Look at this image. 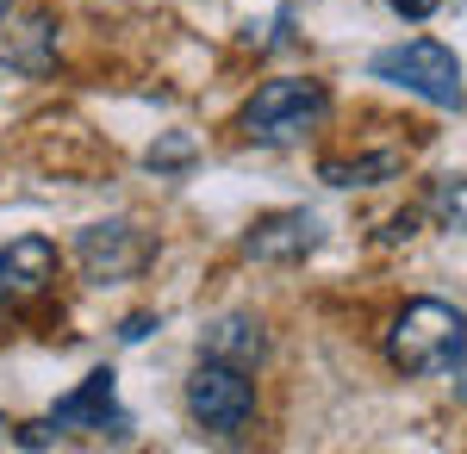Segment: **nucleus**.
Masks as SVG:
<instances>
[{
  "label": "nucleus",
  "mask_w": 467,
  "mask_h": 454,
  "mask_svg": "<svg viewBox=\"0 0 467 454\" xmlns=\"http://www.w3.org/2000/svg\"><path fill=\"white\" fill-rule=\"evenodd\" d=\"M380 349H387V361H393L399 374L442 380V374H455V361L467 355V317L449 299H411V305L393 312Z\"/></svg>",
  "instance_id": "nucleus-1"
},
{
  "label": "nucleus",
  "mask_w": 467,
  "mask_h": 454,
  "mask_svg": "<svg viewBox=\"0 0 467 454\" xmlns=\"http://www.w3.org/2000/svg\"><path fill=\"white\" fill-rule=\"evenodd\" d=\"M324 119H330V88L324 81H312V75H275V81H262L244 100L237 131L255 150H293L312 131H324Z\"/></svg>",
  "instance_id": "nucleus-2"
},
{
  "label": "nucleus",
  "mask_w": 467,
  "mask_h": 454,
  "mask_svg": "<svg viewBox=\"0 0 467 454\" xmlns=\"http://www.w3.org/2000/svg\"><path fill=\"white\" fill-rule=\"evenodd\" d=\"M69 436H88V442H131V411L119 405L112 367H94L69 398H57L37 423H19V449H57V442H69Z\"/></svg>",
  "instance_id": "nucleus-3"
},
{
  "label": "nucleus",
  "mask_w": 467,
  "mask_h": 454,
  "mask_svg": "<svg viewBox=\"0 0 467 454\" xmlns=\"http://www.w3.org/2000/svg\"><path fill=\"white\" fill-rule=\"evenodd\" d=\"M368 75H374V81H393L405 94H418V100L436 106V112H462L467 106L462 63H455V50L436 44V37H405V44L374 50V57H368Z\"/></svg>",
  "instance_id": "nucleus-4"
},
{
  "label": "nucleus",
  "mask_w": 467,
  "mask_h": 454,
  "mask_svg": "<svg viewBox=\"0 0 467 454\" xmlns=\"http://www.w3.org/2000/svg\"><path fill=\"white\" fill-rule=\"evenodd\" d=\"M187 418L200 423L218 442H237L255 423V380L250 367H231V361H213L200 355V367L187 374Z\"/></svg>",
  "instance_id": "nucleus-5"
},
{
  "label": "nucleus",
  "mask_w": 467,
  "mask_h": 454,
  "mask_svg": "<svg viewBox=\"0 0 467 454\" xmlns=\"http://www.w3.org/2000/svg\"><path fill=\"white\" fill-rule=\"evenodd\" d=\"M75 262L94 286H119V280H138L156 262V237L131 218H107V224H88L75 237Z\"/></svg>",
  "instance_id": "nucleus-6"
},
{
  "label": "nucleus",
  "mask_w": 467,
  "mask_h": 454,
  "mask_svg": "<svg viewBox=\"0 0 467 454\" xmlns=\"http://www.w3.org/2000/svg\"><path fill=\"white\" fill-rule=\"evenodd\" d=\"M57 274H63V255H57L50 237L26 231V237H13V243H0V312L44 299V293L57 286Z\"/></svg>",
  "instance_id": "nucleus-7"
},
{
  "label": "nucleus",
  "mask_w": 467,
  "mask_h": 454,
  "mask_svg": "<svg viewBox=\"0 0 467 454\" xmlns=\"http://www.w3.org/2000/svg\"><path fill=\"white\" fill-rule=\"evenodd\" d=\"M318 243H324V218L306 212V206L262 212L250 231H244V255H255V262H306Z\"/></svg>",
  "instance_id": "nucleus-8"
},
{
  "label": "nucleus",
  "mask_w": 467,
  "mask_h": 454,
  "mask_svg": "<svg viewBox=\"0 0 467 454\" xmlns=\"http://www.w3.org/2000/svg\"><path fill=\"white\" fill-rule=\"evenodd\" d=\"M200 355L231 361V367H262V361H268V330H262V317H255V312H224V317L206 324Z\"/></svg>",
  "instance_id": "nucleus-9"
},
{
  "label": "nucleus",
  "mask_w": 467,
  "mask_h": 454,
  "mask_svg": "<svg viewBox=\"0 0 467 454\" xmlns=\"http://www.w3.org/2000/svg\"><path fill=\"white\" fill-rule=\"evenodd\" d=\"M405 169V150H374V156H356V162H318V181L330 187H380Z\"/></svg>",
  "instance_id": "nucleus-10"
},
{
  "label": "nucleus",
  "mask_w": 467,
  "mask_h": 454,
  "mask_svg": "<svg viewBox=\"0 0 467 454\" xmlns=\"http://www.w3.org/2000/svg\"><path fill=\"white\" fill-rule=\"evenodd\" d=\"M50 50H57V26H50V13H26L19 44L6 50V63H13L19 75H44V69H50Z\"/></svg>",
  "instance_id": "nucleus-11"
},
{
  "label": "nucleus",
  "mask_w": 467,
  "mask_h": 454,
  "mask_svg": "<svg viewBox=\"0 0 467 454\" xmlns=\"http://www.w3.org/2000/svg\"><path fill=\"white\" fill-rule=\"evenodd\" d=\"M431 218L442 231H467V175H449L431 187Z\"/></svg>",
  "instance_id": "nucleus-12"
},
{
  "label": "nucleus",
  "mask_w": 467,
  "mask_h": 454,
  "mask_svg": "<svg viewBox=\"0 0 467 454\" xmlns=\"http://www.w3.org/2000/svg\"><path fill=\"white\" fill-rule=\"evenodd\" d=\"M187 162H193V138H187V131H169V138H156L144 150V169H156V175H175Z\"/></svg>",
  "instance_id": "nucleus-13"
},
{
  "label": "nucleus",
  "mask_w": 467,
  "mask_h": 454,
  "mask_svg": "<svg viewBox=\"0 0 467 454\" xmlns=\"http://www.w3.org/2000/svg\"><path fill=\"white\" fill-rule=\"evenodd\" d=\"M387 6H393L399 19H411V26H424L431 13H442V0H387Z\"/></svg>",
  "instance_id": "nucleus-14"
},
{
  "label": "nucleus",
  "mask_w": 467,
  "mask_h": 454,
  "mask_svg": "<svg viewBox=\"0 0 467 454\" xmlns=\"http://www.w3.org/2000/svg\"><path fill=\"white\" fill-rule=\"evenodd\" d=\"M150 330H156V317H144V312H138V317H125V324H119V343H144Z\"/></svg>",
  "instance_id": "nucleus-15"
},
{
  "label": "nucleus",
  "mask_w": 467,
  "mask_h": 454,
  "mask_svg": "<svg viewBox=\"0 0 467 454\" xmlns=\"http://www.w3.org/2000/svg\"><path fill=\"white\" fill-rule=\"evenodd\" d=\"M411 231H418V212H399V218L387 224V231H380V237H387V243H399V237H411Z\"/></svg>",
  "instance_id": "nucleus-16"
},
{
  "label": "nucleus",
  "mask_w": 467,
  "mask_h": 454,
  "mask_svg": "<svg viewBox=\"0 0 467 454\" xmlns=\"http://www.w3.org/2000/svg\"><path fill=\"white\" fill-rule=\"evenodd\" d=\"M0 449H19V423L13 418H0Z\"/></svg>",
  "instance_id": "nucleus-17"
},
{
  "label": "nucleus",
  "mask_w": 467,
  "mask_h": 454,
  "mask_svg": "<svg viewBox=\"0 0 467 454\" xmlns=\"http://www.w3.org/2000/svg\"><path fill=\"white\" fill-rule=\"evenodd\" d=\"M455 398H462V405H467V355H462V361H455Z\"/></svg>",
  "instance_id": "nucleus-18"
},
{
  "label": "nucleus",
  "mask_w": 467,
  "mask_h": 454,
  "mask_svg": "<svg viewBox=\"0 0 467 454\" xmlns=\"http://www.w3.org/2000/svg\"><path fill=\"white\" fill-rule=\"evenodd\" d=\"M6 13H13V0H0V26H6Z\"/></svg>",
  "instance_id": "nucleus-19"
}]
</instances>
